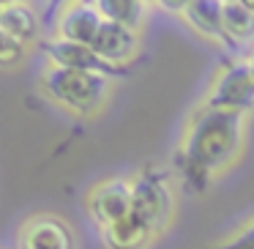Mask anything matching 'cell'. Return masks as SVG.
I'll return each instance as SVG.
<instances>
[{
	"mask_svg": "<svg viewBox=\"0 0 254 249\" xmlns=\"http://www.w3.org/2000/svg\"><path fill=\"white\" fill-rule=\"evenodd\" d=\"M249 140V115L197 110L189 115L178 143V165L194 189H208L241 162Z\"/></svg>",
	"mask_w": 254,
	"mask_h": 249,
	"instance_id": "1",
	"label": "cell"
},
{
	"mask_svg": "<svg viewBox=\"0 0 254 249\" xmlns=\"http://www.w3.org/2000/svg\"><path fill=\"white\" fill-rule=\"evenodd\" d=\"M39 88L58 110L82 121L99 118L112 99V77L101 72H68L47 66L39 77Z\"/></svg>",
	"mask_w": 254,
	"mask_h": 249,
	"instance_id": "2",
	"label": "cell"
},
{
	"mask_svg": "<svg viewBox=\"0 0 254 249\" xmlns=\"http://www.w3.org/2000/svg\"><path fill=\"white\" fill-rule=\"evenodd\" d=\"M131 203H134V216H139L156 236H161L175 219L178 194L164 172L148 167V170H139L131 178Z\"/></svg>",
	"mask_w": 254,
	"mask_h": 249,
	"instance_id": "3",
	"label": "cell"
},
{
	"mask_svg": "<svg viewBox=\"0 0 254 249\" xmlns=\"http://www.w3.org/2000/svg\"><path fill=\"white\" fill-rule=\"evenodd\" d=\"M199 107L252 115L254 112V74L249 69V61H230L216 69Z\"/></svg>",
	"mask_w": 254,
	"mask_h": 249,
	"instance_id": "4",
	"label": "cell"
},
{
	"mask_svg": "<svg viewBox=\"0 0 254 249\" xmlns=\"http://www.w3.org/2000/svg\"><path fill=\"white\" fill-rule=\"evenodd\" d=\"M85 211L93 219V225L99 230L115 225V222L126 219L128 214H134L131 203V178H101V181L90 183L88 192L82 197Z\"/></svg>",
	"mask_w": 254,
	"mask_h": 249,
	"instance_id": "5",
	"label": "cell"
},
{
	"mask_svg": "<svg viewBox=\"0 0 254 249\" xmlns=\"http://www.w3.org/2000/svg\"><path fill=\"white\" fill-rule=\"evenodd\" d=\"M164 8H175V14L181 17V22L191 30L197 39L208 41L213 47L227 50L230 39L224 33V22H221V8H224V0H186V3H159Z\"/></svg>",
	"mask_w": 254,
	"mask_h": 249,
	"instance_id": "6",
	"label": "cell"
},
{
	"mask_svg": "<svg viewBox=\"0 0 254 249\" xmlns=\"http://www.w3.org/2000/svg\"><path fill=\"white\" fill-rule=\"evenodd\" d=\"M17 249H77L74 230L55 214H33L19 225Z\"/></svg>",
	"mask_w": 254,
	"mask_h": 249,
	"instance_id": "7",
	"label": "cell"
},
{
	"mask_svg": "<svg viewBox=\"0 0 254 249\" xmlns=\"http://www.w3.org/2000/svg\"><path fill=\"white\" fill-rule=\"evenodd\" d=\"M93 50L104 61V66L118 74L121 69L131 66L142 55V36L128 28H121L115 22H104L93 41Z\"/></svg>",
	"mask_w": 254,
	"mask_h": 249,
	"instance_id": "8",
	"label": "cell"
},
{
	"mask_svg": "<svg viewBox=\"0 0 254 249\" xmlns=\"http://www.w3.org/2000/svg\"><path fill=\"white\" fill-rule=\"evenodd\" d=\"M104 17H101L96 3H63L61 11L55 14V36L52 39L63 41H77V44H90L93 47L96 36H99Z\"/></svg>",
	"mask_w": 254,
	"mask_h": 249,
	"instance_id": "9",
	"label": "cell"
},
{
	"mask_svg": "<svg viewBox=\"0 0 254 249\" xmlns=\"http://www.w3.org/2000/svg\"><path fill=\"white\" fill-rule=\"evenodd\" d=\"M44 58L47 66L52 69H68V72H101V74H115L104 66L96 50L90 44H77V41H63L50 39L44 41Z\"/></svg>",
	"mask_w": 254,
	"mask_h": 249,
	"instance_id": "10",
	"label": "cell"
},
{
	"mask_svg": "<svg viewBox=\"0 0 254 249\" xmlns=\"http://www.w3.org/2000/svg\"><path fill=\"white\" fill-rule=\"evenodd\" d=\"M0 36L17 41L22 47H33L41 41V17L30 3L8 0L0 6Z\"/></svg>",
	"mask_w": 254,
	"mask_h": 249,
	"instance_id": "11",
	"label": "cell"
},
{
	"mask_svg": "<svg viewBox=\"0 0 254 249\" xmlns=\"http://www.w3.org/2000/svg\"><path fill=\"white\" fill-rule=\"evenodd\" d=\"M101 241L107 249H148L156 241V233L139 216L128 214L126 219L101 230Z\"/></svg>",
	"mask_w": 254,
	"mask_h": 249,
	"instance_id": "12",
	"label": "cell"
},
{
	"mask_svg": "<svg viewBox=\"0 0 254 249\" xmlns=\"http://www.w3.org/2000/svg\"><path fill=\"white\" fill-rule=\"evenodd\" d=\"M96 6H99L104 22H115L139 36H142L148 17H150V11H148L150 3H139V0H99Z\"/></svg>",
	"mask_w": 254,
	"mask_h": 249,
	"instance_id": "13",
	"label": "cell"
},
{
	"mask_svg": "<svg viewBox=\"0 0 254 249\" xmlns=\"http://www.w3.org/2000/svg\"><path fill=\"white\" fill-rule=\"evenodd\" d=\"M221 22H224V33L232 50L254 41V11L249 8L246 0H224Z\"/></svg>",
	"mask_w": 254,
	"mask_h": 249,
	"instance_id": "14",
	"label": "cell"
},
{
	"mask_svg": "<svg viewBox=\"0 0 254 249\" xmlns=\"http://www.w3.org/2000/svg\"><path fill=\"white\" fill-rule=\"evenodd\" d=\"M210 249H254V216L230 230L221 241H216Z\"/></svg>",
	"mask_w": 254,
	"mask_h": 249,
	"instance_id": "15",
	"label": "cell"
},
{
	"mask_svg": "<svg viewBox=\"0 0 254 249\" xmlns=\"http://www.w3.org/2000/svg\"><path fill=\"white\" fill-rule=\"evenodd\" d=\"M25 58H28V47L17 44V41L6 39V36H0V66L6 69V72H14L17 66H22Z\"/></svg>",
	"mask_w": 254,
	"mask_h": 249,
	"instance_id": "16",
	"label": "cell"
},
{
	"mask_svg": "<svg viewBox=\"0 0 254 249\" xmlns=\"http://www.w3.org/2000/svg\"><path fill=\"white\" fill-rule=\"evenodd\" d=\"M246 61H249V69H252V74H254V55H252V58H246Z\"/></svg>",
	"mask_w": 254,
	"mask_h": 249,
	"instance_id": "17",
	"label": "cell"
}]
</instances>
